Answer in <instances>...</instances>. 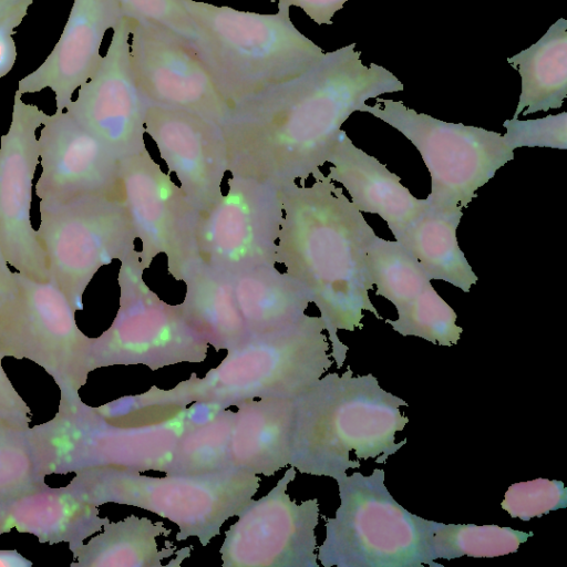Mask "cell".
<instances>
[{"mask_svg": "<svg viewBox=\"0 0 567 567\" xmlns=\"http://www.w3.org/2000/svg\"><path fill=\"white\" fill-rule=\"evenodd\" d=\"M360 53L355 43L324 52L302 75L237 109L223 126L229 174L282 185L320 171L352 113L404 90L385 68L364 65Z\"/></svg>", "mask_w": 567, "mask_h": 567, "instance_id": "1", "label": "cell"}, {"mask_svg": "<svg viewBox=\"0 0 567 567\" xmlns=\"http://www.w3.org/2000/svg\"><path fill=\"white\" fill-rule=\"evenodd\" d=\"M313 182L282 184V221L276 262L308 291L331 342V357L342 368L348 346L339 330L362 329L363 311L378 319L369 297L372 284L365 250L375 236L354 204L324 173Z\"/></svg>", "mask_w": 567, "mask_h": 567, "instance_id": "2", "label": "cell"}, {"mask_svg": "<svg viewBox=\"0 0 567 567\" xmlns=\"http://www.w3.org/2000/svg\"><path fill=\"white\" fill-rule=\"evenodd\" d=\"M290 465L298 472L337 480L358 460L385 463L405 443L395 434L409 423L403 399L383 390L371 373L321 377L295 398Z\"/></svg>", "mask_w": 567, "mask_h": 567, "instance_id": "3", "label": "cell"}, {"mask_svg": "<svg viewBox=\"0 0 567 567\" xmlns=\"http://www.w3.org/2000/svg\"><path fill=\"white\" fill-rule=\"evenodd\" d=\"M181 2L198 28L193 47L233 113L302 75L324 55L295 27L288 8L265 14Z\"/></svg>", "mask_w": 567, "mask_h": 567, "instance_id": "4", "label": "cell"}, {"mask_svg": "<svg viewBox=\"0 0 567 567\" xmlns=\"http://www.w3.org/2000/svg\"><path fill=\"white\" fill-rule=\"evenodd\" d=\"M324 330L320 316L305 315L288 326L250 334L204 377L192 374L172 392L185 406L200 402L219 409L295 398L332 365Z\"/></svg>", "mask_w": 567, "mask_h": 567, "instance_id": "5", "label": "cell"}, {"mask_svg": "<svg viewBox=\"0 0 567 567\" xmlns=\"http://www.w3.org/2000/svg\"><path fill=\"white\" fill-rule=\"evenodd\" d=\"M259 485V475L236 467L163 477L116 467H91L75 473L65 486L95 506L113 503L151 512L178 527L176 542L194 537L205 547L220 534L227 519L248 505Z\"/></svg>", "mask_w": 567, "mask_h": 567, "instance_id": "6", "label": "cell"}, {"mask_svg": "<svg viewBox=\"0 0 567 567\" xmlns=\"http://www.w3.org/2000/svg\"><path fill=\"white\" fill-rule=\"evenodd\" d=\"M385 473L353 472L336 481L340 505L324 517L326 538L317 548L323 567H442L433 555L432 524L390 494Z\"/></svg>", "mask_w": 567, "mask_h": 567, "instance_id": "7", "label": "cell"}, {"mask_svg": "<svg viewBox=\"0 0 567 567\" xmlns=\"http://www.w3.org/2000/svg\"><path fill=\"white\" fill-rule=\"evenodd\" d=\"M360 112L385 122L416 147L431 176L426 199L437 210H463L478 188L514 159V150L501 133L444 122L402 101L375 97L374 105L364 104Z\"/></svg>", "mask_w": 567, "mask_h": 567, "instance_id": "8", "label": "cell"}, {"mask_svg": "<svg viewBox=\"0 0 567 567\" xmlns=\"http://www.w3.org/2000/svg\"><path fill=\"white\" fill-rule=\"evenodd\" d=\"M118 308L111 326L92 338V371L112 365H145L152 371L178 363H200L209 344L179 305L162 299L145 280L137 249L120 261Z\"/></svg>", "mask_w": 567, "mask_h": 567, "instance_id": "9", "label": "cell"}, {"mask_svg": "<svg viewBox=\"0 0 567 567\" xmlns=\"http://www.w3.org/2000/svg\"><path fill=\"white\" fill-rule=\"evenodd\" d=\"M37 233L50 279L75 311L83 310V295L95 274L136 250V236L122 195L40 202Z\"/></svg>", "mask_w": 567, "mask_h": 567, "instance_id": "10", "label": "cell"}, {"mask_svg": "<svg viewBox=\"0 0 567 567\" xmlns=\"http://www.w3.org/2000/svg\"><path fill=\"white\" fill-rule=\"evenodd\" d=\"M17 287L0 305V353L41 367L60 390V402L80 400L92 372V338L76 324L75 310L52 280L14 271Z\"/></svg>", "mask_w": 567, "mask_h": 567, "instance_id": "11", "label": "cell"}, {"mask_svg": "<svg viewBox=\"0 0 567 567\" xmlns=\"http://www.w3.org/2000/svg\"><path fill=\"white\" fill-rule=\"evenodd\" d=\"M281 186L230 173L220 198L199 214L193 261L227 275L277 265Z\"/></svg>", "mask_w": 567, "mask_h": 567, "instance_id": "12", "label": "cell"}, {"mask_svg": "<svg viewBox=\"0 0 567 567\" xmlns=\"http://www.w3.org/2000/svg\"><path fill=\"white\" fill-rule=\"evenodd\" d=\"M296 474L289 465L265 496L251 499L237 515L219 549L223 567H319V503L290 498L287 488Z\"/></svg>", "mask_w": 567, "mask_h": 567, "instance_id": "13", "label": "cell"}, {"mask_svg": "<svg viewBox=\"0 0 567 567\" xmlns=\"http://www.w3.org/2000/svg\"><path fill=\"white\" fill-rule=\"evenodd\" d=\"M120 182L145 268L163 255L176 280L194 260L199 212L147 148L121 159Z\"/></svg>", "mask_w": 567, "mask_h": 567, "instance_id": "14", "label": "cell"}, {"mask_svg": "<svg viewBox=\"0 0 567 567\" xmlns=\"http://www.w3.org/2000/svg\"><path fill=\"white\" fill-rule=\"evenodd\" d=\"M126 18L132 66L147 104L189 111L223 127L233 109L193 44L159 23Z\"/></svg>", "mask_w": 567, "mask_h": 567, "instance_id": "15", "label": "cell"}, {"mask_svg": "<svg viewBox=\"0 0 567 567\" xmlns=\"http://www.w3.org/2000/svg\"><path fill=\"white\" fill-rule=\"evenodd\" d=\"M47 114L16 91L9 130L0 137V241L8 264L50 280L47 257L31 224L32 183L40 163L37 130Z\"/></svg>", "mask_w": 567, "mask_h": 567, "instance_id": "16", "label": "cell"}, {"mask_svg": "<svg viewBox=\"0 0 567 567\" xmlns=\"http://www.w3.org/2000/svg\"><path fill=\"white\" fill-rule=\"evenodd\" d=\"M146 107L132 66L128 20L123 17L97 70L64 111L121 161L146 148Z\"/></svg>", "mask_w": 567, "mask_h": 567, "instance_id": "17", "label": "cell"}, {"mask_svg": "<svg viewBox=\"0 0 567 567\" xmlns=\"http://www.w3.org/2000/svg\"><path fill=\"white\" fill-rule=\"evenodd\" d=\"M145 132L199 214L220 198L229 161L219 124L189 111L147 104Z\"/></svg>", "mask_w": 567, "mask_h": 567, "instance_id": "18", "label": "cell"}, {"mask_svg": "<svg viewBox=\"0 0 567 567\" xmlns=\"http://www.w3.org/2000/svg\"><path fill=\"white\" fill-rule=\"evenodd\" d=\"M42 203L93 194H121L120 159L66 111L45 116L38 137Z\"/></svg>", "mask_w": 567, "mask_h": 567, "instance_id": "19", "label": "cell"}, {"mask_svg": "<svg viewBox=\"0 0 567 567\" xmlns=\"http://www.w3.org/2000/svg\"><path fill=\"white\" fill-rule=\"evenodd\" d=\"M125 17L118 0H74L62 34L44 62L18 82V92L50 89L56 111H64L73 93L97 70L100 48L109 29Z\"/></svg>", "mask_w": 567, "mask_h": 567, "instance_id": "20", "label": "cell"}, {"mask_svg": "<svg viewBox=\"0 0 567 567\" xmlns=\"http://www.w3.org/2000/svg\"><path fill=\"white\" fill-rule=\"evenodd\" d=\"M331 181L340 183L361 213L379 215L395 237L429 207L427 199L416 198L374 156L354 145L341 130L326 164Z\"/></svg>", "mask_w": 567, "mask_h": 567, "instance_id": "21", "label": "cell"}, {"mask_svg": "<svg viewBox=\"0 0 567 567\" xmlns=\"http://www.w3.org/2000/svg\"><path fill=\"white\" fill-rule=\"evenodd\" d=\"M190 423L188 406L177 415L146 425H116L91 408L86 468L116 467L165 472L179 436Z\"/></svg>", "mask_w": 567, "mask_h": 567, "instance_id": "22", "label": "cell"}, {"mask_svg": "<svg viewBox=\"0 0 567 567\" xmlns=\"http://www.w3.org/2000/svg\"><path fill=\"white\" fill-rule=\"evenodd\" d=\"M107 520L99 506L81 501L66 486L45 484L0 503V535L16 529L43 544L68 543L69 548L84 543Z\"/></svg>", "mask_w": 567, "mask_h": 567, "instance_id": "23", "label": "cell"}, {"mask_svg": "<svg viewBox=\"0 0 567 567\" xmlns=\"http://www.w3.org/2000/svg\"><path fill=\"white\" fill-rule=\"evenodd\" d=\"M234 411L230 457L234 467L271 476L290 465L292 398L243 402Z\"/></svg>", "mask_w": 567, "mask_h": 567, "instance_id": "24", "label": "cell"}, {"mask_svg": "<svg viewBox=\"0 0 567 567\" xmlns=\"http://www.w3.org/2000/svg\"><path fill=\"white\" fill-rule=\"evenodd\" d=\"M178 280L185 285L179 306L209 347L227 351L250 336L236 301L230 275L193 261Z\"/></svg>", "mask_w": 567, "mask_h": 567, "instance_id": "25", "label": "cell"}, {"mask_svg": "<svg viewBox=\"0 0 567 567\" xmlns=\"http://www.w3.org/2000/svg\"><path fill=\"white\" fill-rule=\"evenodd\" d=\"M230 278L249 334L288 326L311 303L305 287L276 265L248 268Z\"/></svg>", "mask_w": 567, "mask_h": 567, "instance_id": "26", "label": "cell"}, {"mask_svg": "<svg viewBox=\"0 0 567 567\" xmlns=\"http://www.w3.org/2000/svg\"><path fill=\"white\" fill-rule=\"evenodd\" d=\"M100 534L87 543L70 548L72 567H165L163 560L176 554L166 543L158 548L156 538L167 537L171 529L163 522L131 515L118 522L107 520Z\"/></svg>", "mask_w": 567, "mask_h": 567, "instance_id": "27", "label": "cell"}, {"mask_svg": "<svg viewBox=\"0 0 567 567\" xmlns=\"http://www.w3.org/2000/svg\"><path fill=\"white\" fill-rule=\"evenodd\" d=\"M462 217L463 210L429 207L394 238L421 264L430 280H443L468 292L478 278L457 241Z\"/></svg>", "mask_w": 567, "mask_h": 567, "instance_id": "28", "label": "cell"}, {"mask_svg": "<svg viewBox=\"0 0 567 567\" xmlns=\"http://www.w3.org/2000/svg\"><path fill=\"white\" fill-rule=\"evenodd\" d=\"M507 62L518 71L522 84L513 118L561 107L567 97V20L559 18Z\"/></svg>", "mask_w": 567, "mask_h": 567, "instance_id": "29", "label": "cell"}, {"mask_svg": "<svg viewBox=\"0 0 567 567\" xmlns=\"http://www.w3.org/2000/svg\"><path fill=\"white\" fill-rule=\"evenodd\" d=\"M90 410L81 399L60 402L53 419L27 430L34 462L44 477L86 468Z\"/></svg>", "mask_w": 567, "mask_h": 567, "instance_id": "30", "label": "cell"}, {"mask_svg": "<svg viewBox=\"0 0 567 567\" xmlns=\"http://www.w3.org/2000/svg\"><path fill=\"white\" fill-rule=\"evenodd\" d=\"M189 416L190 423L179 436L164 474H205L234 467L230 457L234 411L224 409L198 417L189 406Z\"/></svg>", "mask_w": 567, "mask_h": 567, "instance_id": "31", "label": "cell"}, {"mask_svg": "<svg viewBox=\"0 0 567 567\" xmlns=\"http://www.w3.org/2000/svg\"><path fill=\"white\" fill-rule=\"evenodd\" d=\"M365 267L375 293L396 310L414 299L430 282L414 256L396 240L374 236L365 250Z\"/></svg>", "mask_w": 567, "mask_h": 567, "instance_id": "32", "label": "cell"}, {"mask_svg": "<svg viewBox=\"0 0 567 567\" xmlns=\"http://www.w3.org/2000/svg\"><path fill=\"white\" fill-rule=\"evenodd\" d=\"M534 535L495 524H445L433 520L432 549L435 560L463 556L492 558L516 553Z\"/></svg>", "mask_w": 567, "mask_h": 567, "instance_id": "33", "label": "cell"}, {"mask_svg": "<svg viewBox=\"0 0 567 567\" xmlns=\"http://www.w3.org/2000/svg\"><path fill=\"white\" fill-rule=\"evenodd\" d=\"M396 311L398 319H386L385 322L405 337L414 336L434 344L452 347L458 342L463 332L456 324V312L431 282Z\"/></svg>", "mask_w": 567, "mask_h": 567, "instance_id": "34", "label": "cell"}, {"mask_svg": "<svg viewBox=\"0 0 567 567\" xmlns=\"http://www.w3.org/2000/svg\"><path fill=\"white\" fill-rule=\"evenodd\" d=\"M45 485L27 437V430L0 423V503Z\"/></svg>", "mask_w": 567, "mask_h": 567, "instance_id": "35", "label": "cell"}, {"mask_svg": "<svg viewBox=\"0 0 567 567\" xmlns=\"http://www.w3.org/2000/svg\"><path fill=\"white\" fill-rule=\"evenodd\" d=\"M512 518L528 522L567 507V489L558 480L535 478L509 485L501 503Z\"/></svg>", "mask_w": 567, "mask_h": 567, "instance_id": "36", "label": "cell"}, {"mask_svg": "<svg viewBox=\"0 0 567 567\" xmlns=\"http://www.w3.org/2000/svg\"><path fill=\"white\" fill-rule=\"evenodd\" d=\"M503 126L505 141L513 150L523 146L567 148V112L536 120H506Z\"/></svg>", "mask_w": 567, "mask_h": 567, "instance_id": "37", "label": "cell"}, {"mask_svg": "<svg viewBox=\"0 0 567 567\" xmlns=\"http://www.w3.org/2000/svg\"><path fill=\"white\" fill-rule=\"evenodd\" d=\"M126 17L159 23L193 45L198 40V28L181 0H118Z\"/></svg>", "mask_w": 567, "mask_h": 567, "instance_id": "38", "label": "cell"}, {"mask_svg": "<svg viewBox=\"0 0 567 567\" xmlns=\"http://www.w3.org/2000/svg\"><path fill=\"white\" fill-rule=\"evenodd\" d=\"M2 359L0 353V423L28 430L31 423V410L12 385L2 367Z\"/></svg>", "mask_w": 567, "mask_h": 567, "instance_id": "39", "label": "cell"}, {"mask_svg": "<svg viewBox=\"0 0 567 567\" xmlns=\"http://www.w3.org/2000/svg\"><path fill=\"white\" fill-rule=\"evenodd\" d=\"M349 0H270L278 8L298 7L317 24H332V18Z\"/></svg>", "mask_w": 567, "mask_h": 567, "instance_id": "40", "label": "cell"}, {"mask_svg": "<svg viewBox=\"0 0 567 567\" xmlns=\"http://www.w3.org/2000/svg\"><path fill=\"white\" fill-rule=\"evenodd\" d=\"M27 12H18L0 23V78L7 75L16 62L17 49L12 35Z\"/></svg>", "mask_w": 567, "mask_h": 567, "instance_id": "41", "label": "cell"}, {"mask_svg": "<svg viewBox=\"0 0 567 567\" xmlns=\"http://www.w3.org/2000/svg\"><path fill=\"white\" fill-rule=\"evenodd\" d=\"M16 287V274L9 268V264L6 259L0 241V305L13 293Z\"/></svg>", "mask_w": 567, "mask_h": 567, "instance_id": "42", "label": "cell"}, {"mask_svg": "<svg viewBox=\"0 0 567 567\" xmlns=\"http://www.w3.org/2000/svg\"><path fill=\"white\" fill-rule=\"evenodd\" d=\"M32 3L33 0H0V23L18 12L28 11Z\"/></svg>", "mask_w": 567, "mask_h": 567, "instance_id": "43", "label": "cell"}, {"mask_svg": "<svg viewBox=\"0 0 567 567\" xmlns=\"http://www.w3.org/2000/svg\"><path fill=\"white\" fill-rule=\"evenodd\" d=\"M32 561L16 549H0V567H31Z\"/></svg>", "mask_w": 567, "mask_h": 567, "instance_id": "44", "label": "cell"}]
</instances>
